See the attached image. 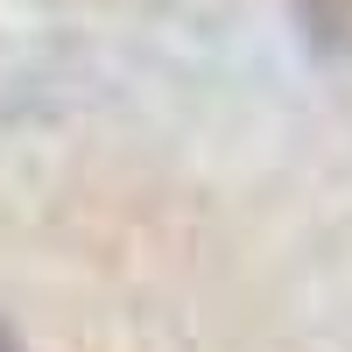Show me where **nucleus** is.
Returning a JSON list of instances; mask_svg holds the SVG:
<instances>
[{
	"label": "nucleus",
	"mask_w": 352,
	"mask_h": 352,
	"mask_svg": "<svg viewBox=\"0 0 352 352\" xmlns=\"http://www.w3.org/2000/svg\"><path fill=\"white\" fill-rule=\"evenodd\" d=\"M0 352H8V345H0Z\"/></svg>",
	"instance_id": "obj_1"
}]
</instances>
